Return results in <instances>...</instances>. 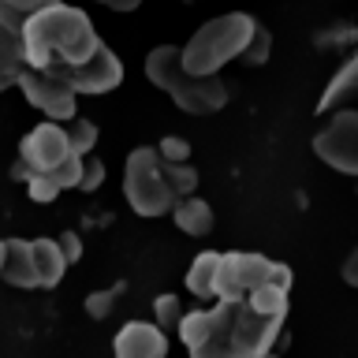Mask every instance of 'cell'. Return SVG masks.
Instances as JSON below:
<instances>
[{"label":"cell","mask_w":358,"mask_h":358,"mask_svg":"<svg viewBox=\"0 0 358 358\" xmlns=\"http://www.w3.org/2000/svg\"><path fill=\"white\" fill-rule=\"evenodd\" d=\"M116 358H164L168 355V336L161 324L150 321H127L116 332V343H112Z\"/></svg>","instance_id":"11"},{"label":"cell","mask_w":358,"mask_h":358,"mask_svg":"<svg viewBox=\"0 0 358 358\" xmlns=\"http://www.w3.org/2000/svg\"><path fill=\"white\" fill-rule=\"evenodd\" d=\"M22 97L27 105H34L45 120H56V123H71L78 116V90L71 83H64L60 75H49V71H38V67H27L19 75Z\"/></svg>","instance_id":"8"},{"label":"cell","mask_w":358,"mask_h":358,"mask_svg":"<svg viewBox=\"0 0 358 358\" xmlns=\"http://www.w3.org/2000/svg\"><path fill=\"white\" fill-rule=\"evenodd\" d=\"M343 280H347L351 287H358V246L351 250V257L343 262Z\"/></svg>","instance_id":"28"},{"label":"cell","mask_w":358,"mask_h":358,"mask_svg":"<svg viewBox=\"0 0 358 358\" xmlns=\"http://www.w3.org/2000/svg\"><path fill=\"white\" fill-rule=\"evenodd\" d=\"M52 0H0V94L8 86L19 83V75L27 71V19L34 11H41Z\"/></svg>","instance_id":"6"},{"label":"cell","mask_w":358,"mask_h":358,"mask_svg":"<svg viewBox=\"0 0 358 358\" xmlns=\"http://www.w3.org/2000/svg\"><path fill=\"white\" fill-rule=\"evenodd\" d=\"M67 134H71V150H75L78 157H90V153H94V145H97V123L75 116L71 123H67Z\"/></svg>","instance_id":"19"},{"label":"cell","mask_w":358,"mask_h":358,"mask_svg":"<svg viewBox=\"0 0 358 358\" xmlns=\"http://www.w3.org/2000/svg\"><path fill=\"white\" fill-rule=\"evenodd\" d=\"M22 38H27V64L38 67V71L60 75L64 83L78 67H86L94 60L101 52V45H105L97 38L86 11L75 4H60V0L34 11L27 19Z\"/></svg>","instance_id":"1"},{"label":"cell","mask_w":358,"mask_h":358,"mask_svg":"<svg viewBox=\"0 0 358 358\" xmlns=\"http://www.w3.org/2000/svg\"><path fill=\"white\" fill-rule=\"evenodd\" d=\"M78 94H90V97H97V94H108V90H116L123 83V64H120V56L108 49V45H101V52L90 60L86 67H78V71L67 78Z\"/></svg>","instance_id":"12"},{"label":"cell","mask_w":358,"mask_h":358,"mask_svg":"<svg viewBox=\"0 0 358 358\" xmlns=\"http://www.w3.org/2000/svg\"><path fill=\"white\" fill-rule=\"evenodd\" d=\"M4 262H8V239H0V273H4Z\"/></svg>","instance_id":"30"},{"label":"cell","mask_w":358,"mask_h":358,"mask_svg":"<svg viewBox=\"0 0 358 358\" xmlns=\"http://www.w3.org/2000/svg\"><path fill=\"white\" fill-rule=\"evenodd\" d=\"M105 183V164L97 161V157H86V168H83V187L78 190H97Z\"/></svg>","instance_id":"26"},{"label":"cell","mask_w":358,"mask_h":358,"mask_svg":"<svg viewBox=\"0 0 358 358\" xmlns=\"http://www.w3.org/2000/svg\"><path fill=\"white\" fill-rule=\"evenodd\" d=\"M123 194H127L131 209L138 217H164V213L176 209V187L168 179V164L161 150H150V145H138V150L127 153V168H123Z\"/></svg>","instance_id":"4"},{"label":"cell","mask_w":358,"mask_h":358,"mask_svg":"<svg viewBox=\"0 0 358 358\" xmlns=\"http://www.w3.org/2000/svg\"><path fill=\"white\" fill-rule=\"evenodd\" d=\"M0 280L11 287H41V273H38V262H34V243L30 239H8V262H4V273Z\"/></svg>","instance_id":"13"},{"label":"cell","mask_w":358,"mask_h":358,"mask_svg":"<svg viewBox=\"0 0 358 358\" xmlns=\"http://www.w3.org/2000/svg\"><path fill=\"white\" fill-rule=\"evenodd\" d=\"M123 295V284H112V287H105V291H90L86 295V313L94 321H105L108 313H112V306H116V299Z\"/></svg>","instance_id":"22"},{"label":"cell","mask_w":358,"mask_h":358,"mask_svg":"<svg viewBox=\"0 0 358 358\" xmlns=\"http://www.w3.org/2000/svg\"><path fill=\"white\" fill-rule=\"evenodd\" d=\"M291 284V268L280 262H268L262 254H220V276H217V299H246L262 284Z\"/></svg>","instance_id":"7"},{"label":"cell","mask_w":358,"mask_h":358,"mask_svg":"<svg viewBox=\"0 0 358 358\" xmlns=\"http://www.w3.org/2000/svg\"><path fill=\"white\" fill-rule=\"evenodd\" d=\"M71 153H75L71 134H67V127H60L56 120L38 123V127L27 131L19 142V161L27 164L30 172H56Z\"/></svg>","instance_id":"10"},{"label":"cell","mask_w":358,"mask_h":358,"mask_svg":"<svg viewBox=\"0 0 358 358\" xmlns=\"http://www.w3.org/2000/svg\"><path fill=\"white\" fill-rule=\"evenodd\" d=\"M164 164H168V161H164ZM168 179H172V187H176L179 198H190V194H194V187H198V172L190 168V161L168 164Z\"/></svg>","instance_id":"23"},{"label":"cell","mask_w":358,"mask_h":358,"mask_svg":"<svg viewBox=\"0 0 358 358\" xmlns=\"http://www.w3.org/2000/svg\"><path fill=\"white\" fill-rule=\"evenodd\" d=\"M235 313L239 299H217L213 310H190L179 324L190 358H235Z\"/></svg>","instance_id":"5"},{"label":"cell","mask_w":358,"mask_h":358,"mask_svg":"<svg viewBox=\"0 0 358 358\" xmlns=\"http://www.w3.org/2000/svg\"><path fill=\"white\" fill-rule=\"evenodd\" d=\"M217 276H220V254L217 250H206L190 262V273H187V291L194 299H206V302H217Z\"/></svg>","instance_id":"15"},{"label":"cell","mask_w":358,"mask_h":358,"mask_svg":"<svg viewBox=\"0 0 358 358\" xmlns=\"http://www.w3.org/2000/svg\"><path fill=\"white\" fill-rule=\"evenodd\" d=\"M172 220H176V228L187 231V235H209L213 231V209H209V201H201L194 194L176 201Z\"/></svg>","instance_id":"17"},{"label":"cell","mask_w":358,"mask_h":358,"mask_svg":"<svg viewBox=\"0 0 358 358\" xmlns=\"http://www.w3.org/2000/svg\"><path fill=\"white\" fill-rule=\"evenodd\" d=\"M268 52H273V34H268L265 22H257V27H254V38H250V45H246V52L239 56V60L250 64V67H257V64L268 60Z\"/></svg>","instance_id":"21"},{"label":"cell","mask_w":358,"mask_h":358,"mask_svg":"<svg viewBox=\"0 0 358 358\" xmlns=\"http://www.w3.org/2000/svg\"><path fill=\"white\" fill-rule=\"evenodd\" d=\"M351 97H358V49L347 56V60L336 67V75L324 83V94L317 97V112L324 116V112H332V108H343Z\"/></svg>","instance_id":"14"},{"label":"cell","mask_w":358,"mask_h":358,"mask_svg":"<svg viewBox=\"0 0 358 358\" xmlns=\"http://www.w3.org/2000/svg\"><path fill=\"white\" fill-rule=\"evenodd\" d=\"M313 153L317 161L343 176L358 179V108H340L324 127L313 134Z\"/></svg>","instance_id":"9"},{"label":"cell","mask_w":358,"mask_h":358,"mask_svg":"<svg viewBox=\"0 0 358 358\" xmlns=\"http://www.w3.org/2000/svg\"><path fill=\"white\" fill-rule=\"evenodd\" d=\"M34 243V262H38V273H41V287H56L67 273V254L60 239H30Z\"/></svg>","instance_id":"16"},{"label":"cell","mask_w":358,"mask_h":358,"mask_svg":"<svg viewBox=\"0 0 358 358\" xmlns=\"http://www.w3.org/2000/svg\"><path fill=\"white\" fill-rule=\"evenodd\" d=\"M157 150H161V157L168 164H176V161H190V142L187 138H161V145H157Z\"/></svg>","instance_id":"25"},{"label":"cell","mask_w":358,"mask_h":358,"mask_svg":"<svg viewBox=\"0 0 358 358\" xmlns=\"http://www.w3.org/2000/svg\"><path fill=\"white\" fill-rule=\"evenodd\" d=\"M145 78L161 86L172 105H179L190 116H209L228 105V86L220 75H190L183 64V49L176 45H157L145 56Z\"/></svg>","instance_id":"2"},{"label":"cell","mask_w":358,"mask_h":358,"mask_svg":"<svg viewBox=\"0 0 358 358\" xmlns=\"http://www.w3.org/2000/svg\"><path fill=\"white\" fill-rule=\"evenodd\" d=\"M22 183H27V194H30V201H52L56 194H60V183H56V176L52 172H27V179H22Z\"/></svg>","instance_id":"20"},{"label":"cell","mask_w":358,"mask_h":358,"mask_svg":"<svg viewBox=\"0 0 358 358\" xmlns=\"http://www.w3.org/2000/svg\"><path fill=\"white\" fill-rule=\"evenodd\" d=\"M83 168H86V157L71 153L60 168H56L52 176H56V183H60L64 190H67V187H83Z\"/></svg>","instance_id":"24"},{"label":"cell","mask_w":358,"mask_h":358,"mask_svg":"<svg viewBox=\"0 0 358 358\" xmlns=\"http://www.w3.org/2000/svg\"><path fill=\"white\" fill-rule=\"evenodd\" d=\"M60 246H64V254L71 265L83 257V239H78V231H60Z\"/></svg>","instance_id":"27"},{"label":"cell","mask_w":358,"mask_h":358,"mask_svg":"<svg viewBox=\"0 0 358 358\" xmlns=\"http://www.w3.org/2000/svg\"><path fill=\"white\" fill-rule=\"evenodd\" d=\"M153 313H157V324H161L164 332H179V324H183V317H187L179 295H161L153 302Z\"/></svg>","instance_id":"18"},{"label":"cell","mask_w":358,"mask_h":358,"mask_svg":"<svg viewBox=\"0 0 358 358\" xmlns=\"http://www.w3.org/2000/svg\"><path fill=\"white\" fill-rule=\"evenodd\" d=\"M94 4H105V8H112V11H134L142 0H94Z\"/></svg>","instance_id":"29"},{"label":"cell","mask_w":358,"mask_h":358,"mask_svg":"<svg viewBox=\"0 0 358 358\" xmlns=\"http://www.w3.org/2000/svg\"><path fill=\"white\" fill-rule=\"evenodd\" d=\"M257 19L246 11H228L217 15L190 34V41L183 45V64L190 75H220L224 64L239 60L246 52V45L254 38Z\"/></svg>","instance_id":"3"}]
</instances>
